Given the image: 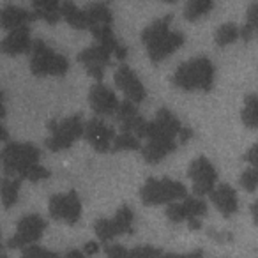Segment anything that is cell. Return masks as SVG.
<instances>
[{
    "mask_svg": "<svg viewBox=\"0 0 258 258\" xmlns=\"http://www.w3.org/2000/svg\"><path fill=\"white\" fill-rule=\"evenodd\" d=\"M89 103L92 106L94 113L97 117H110V115H117L120 101L117 99L115 92L108 89L103 83H96L89 92Z\"/></svg>",
    "mask_w": 258,
    "mask_h": 258,
    "instance_id": "cell-16",
    "label": "cell"
},
{
    "mask_svg": "<svg viewBox=\"0 0 258 258\" xmlns=\"http://www.w3.org/2000/svg\"><path fill=\"white\" fill-rule=\"evenodd\" d=\"M173 16L166 15L163 18L152 22L149 27H145L142 32V43L147 48V53L152 62H161L172 53H175L184 43L186 37L182 32L170 30Z\"/></svg>",
    "mask_w": 258,
    "mask_h": 258,
    "instance_id": "cell-1",
    "label": "cell"
},
{
    "mask_svg": "<svg viewBox=\"0 0 258 258\" xmlns=\"http://www.w3.org/2000/svg\"><path fill=\"white\" fill-rule=\"evenodd\" d=\"M46 230V221L39 214H27L16 225V233L9 239V247H25L32 246L36 240L41 239V235Z\"/></svg>",
    "mask_w": 258,
    "mask_h": 258,
    "instance_id": "cell-11",
    "label": "cell"
},
{
    "mask_svg": "<svg viewBox=\"0 0 258 258\" xmlns=\"http://www.w3.org/2000/svg\"><path fill=\"white\" fill-rule=\"evenodd\" d=\"M62 18L71 27H75V29L90 30V23H89V18H87L85 11L80 9L76 4H73V2H62Z\"/></svg>",
    "mask_w": 258,
    "mask_h": 258,
    "instance_id": "cell-25",
    "label": "cell"
},
{
    "mask_svg": "<svg viewBox=\"0 0 258 258\" xmlns=\"http://www.w3.org/2000/svg\"><path fill=\"white\" fill-rule=\"evenodd\" d=\"M140 149H144V147H142L140 142H138V137H135V135H131V133H120V135H117V138H115L111 151H113V152H118V151H140Z\"/></svg>",
    "mask_w": 258,
    "mask_h": 258,
    "instance_id": "cell-31",
    "label": "cell"
},
{
    "mask_svg": "<svg viewBox=\"0 0 258 258\" xmlns=\"http://www.w3.org/2000/svg\"><path fill=\"white\" fill-rule=\"evenodd\" d=\"M78 62L85 66L87 73L92 78H96L97 83H99V80H103L104 69L111 62V53L104 46H101V44H94V46H89L83 51H80Z\"/></svg>",
    "mask_w": 258,
    "mask_h": 258,
    "instance_id": "cell-15",
    "label": "cell"
},
{
    "mask_svg": "<svg viewBox=\"0 0 258 258\" xmlns=\"http://www.w3.org/2000/svg\"><path fill=\"white\" fill-rule=\"evenodd\" d=\"M239 182L242 186V189L247 191V193H253L254 189H258V168H247L240 175Z\"/></svg>",
    "mask_w": 258,
    "mask_h": 258,
    "instance_id": "cell-32",
    "label": "cell"
},
{
    "mask_svg": "<svg viewBox=\"0 0 258 258\" xmlns=\"http://www.w3.org/2000/svg\"><path fill=\"white\" fill-rule=\"evenodd\" d=\"M50 175H51L50 170L44 168V166H41V165H36L34 168L29 170V173L25 175V179L30 180V182H39V180H43V179H48Z\"/></svg>",
    "mask_w": 258,
    "mask_h": 258,
    "instance_id": "cell-36",
    "label": "cell"
},
{
    "mask_svg": "<svg viewBox=\"0 0 258 258\" xmlns=\"http://www.w3.org/2000/svg\"><path fill=\"white\" fill-rule=\"evenodd\" d=\"M34 20H37L34 11H27V9L18 8V6H13V4L4 6L2 13H0L2 29L8 30V32L18 30V29H22V27H29V23L34 22Z\"/></svg>",
    "mask_w": 258,
    "mask_h": 258,
    "instance_id": "cell-19",
    "label": "cell"
},
{
    "mask_svg": "<svg viewBox=\"0 0 258 258\" xmlns=\"http://www.w3.org/2000/svg\"><path fill=\"white\" fill-rule=\"evenodd\" d=\"M113 82L117 85L118 90H122L125 96V99L131 101V103L138 104L144 103L145 97H147V92H145L144 83L140 82L135 71L129 66H120V68L115 71Z\"/></svg>",
    "mask_w": 258,
    "mask_h": 258,
    "instance_id": "cell-14",
    "label": "cell"
},
{
    "mask_svg": "<svg viewBox=\"0 0 258 258\" xmlns=\"http://www.w3.org/2000/svg\"><path fill=\"white\" fill-rule=\"evenodd\" d=\"M216 69L207 57H197L177 68L172 83L180 90H202L209 92L214 87Z\"/></svg>",
    "mask_w": 258,
    "mask_h": 258,
    "instance_id": "cell-2",
    "label": "cell"
},
{
    "mask_svg": "<svg viewBox=\"0 0 258 258\" xmlns=\"http://www.w3.org/2000/svg\"><path fill=\"white\" fill-rule=\"evenodd\" d=\"M214 9V2L211 0H191L184 8V18L187 22H197Z\"/></svg>",
    "mask_w": 258,
    "mask_h": 258,
    "instance_id": "cell-27",
    "label": "cell"
},
{
    "mask_svg": "<svg viewBox=\"0 0 258 258\" xmlns=\"http://www.w3.org/2000/svg\"><path fill=\"white\" fill-rule=\"evenodd\" d=\"M254 36L258 37V2L249 4L246 23H244V27H240V39H244L247 43Z\"/></svg>",
    "mask_w": 258,
    "mask_h": 258,
    "instance_id": "cell-29",
    "label": "cell"
},
{
    "mask_svg": "<svg viewBox=\"0 0 258 258\" xmlns=\"http://www.w3.org/2000/svg\"><path fill=\"white\" fill-rule=\"evenodd\" d=\"M244 161L249 163L253 168H258V144H254L253 147L244 154Z\"/></svg>",
    "mask_w": 258,
    "mask_h": 258,
    "instance_id": "cell-37",
    "label": "cell"
},
{
    "mask_svg": "<svg viewBox=\"0 0 258 258\" xmlns=\"http://www.w3.org/2000/svg\"><path fill=\"white\" fill-rule=\"evenodd\" d=\"M85 15L89 18V23H90V30L94 27H103V25H110L111 27V22H113V15L110 11V6L104 4V2H96V4H89L85 9Z\"/></svg>",
    "mask_w": 258,
    "mask_h": 258,
    "instance_id": "cell-22",
    "label": "cell"
},
{
    "mask_svg": "<svg viewBox=\"0 0 258 258\" xmlns=\"http://www.w3.org/2000/svg\"><path fill=\"white\" fill-rule=\"evenodd\" d=\"M97 251H99V244L94 242V240H90V242H87L85 246H83V253H85V256H92V254H96Z\"/></svg>",
    "mask_w": 258,
    "mask_h": 258,
    "instance_id": "cell-39",
    "label": "cell"
},
{
    "mask_svg": "<svg viewBox=\"0 0 258 258\" xmlns=\"http://www.w3.org/2000/svg\"><path fill=\"white\" fill-rule=\"evenodd\" d=\"M187 177L193 182V191L197 197L211 195L216 189V180H218V172L214 165L209 161L205 156H198L187 170Z\"/></svg>",
    "mask_w": 258,
    "mask_h": 258,
    "instance_id": "cell-10",
    "label": "cell"
},
{
    "mask_svg": "<svg viewBox=\"0 0 258 258\" xmlns=\"http://www.w3.org/2000/svg\"><path fill=\"white\" fill-rule=\"evenodd\" d=\"M41 151L32 144H6L2 149V170L9 179H25L30 168L39 165Z\"/></svg>",
    "mask_w": 258,
    "mask_h": 258,
    "instance_id": "cell-3",
    "label": "cell"
},
{
    "mask_svg": "<svg viewBox=\"0 0 258 258\" xmlns=\"http://www.w3.org/2000/svg\"><path fill=\"white\" fill-rule=\"evenodd\" d=\"M50 216L57 221H66L68 225H76L82 216V202L76 191L66 195H53L50 198Z\"/></svg>",
    "mask_w": 258,
    "mask_h": 258,
    "instance_id": "cell-12",
    "label": "cell"
},
{
    "mask_svg": "<svg viewBox=\"0 0 258 258\" xmlns=\"http://www.w3.org/2000/svg\"><path fill=\"white\" fill-rule=\"evenodd\" d=\"M177 144H158V142H147L142 149V156L147 163L156 165V163L163 161L168 154L175 152Z\"/></svg>",
    "mask_w": 258,
    "mask_h": 258,
    "instance_id": "cell-24",
    "label": "cell"
},
{
    "mask_svg": "<svg viewBox=\"0 0 258 258\" xmlns=\"http://www.w3.org/2000/svg\"><path fill=\"white\" fill-rule=\"evenodd\" d=\"M83 137L96 152H110L117 135H115V129L111 125H108L99 117H94L85 122V135Z\"/></svg>",
    "mask_w": 258,
    "mask_h": 258,
    "instance_id": "cell-13",
    "label": "cell"
},
{
    "mask_svg": "<svg viewBox=\"0 0 258 258\" xmlns=\"http://www.w3.org/2000/svg\"><path fill=\"white\" fill-rule=\"evenodd\" d=\"M34 46V41L30 37V29L29 27H22L18 30H13L8 36L2 39L0 44V50L6 55H22V53H30Z\"/></svg>",
    "mask_w": 258,
    "mask_h": 258,
    "instance_id": "cell-18",
    "label": "cell"
},
{
    "mask_svg": "<svg viewBox=\"0 0 258 258\" xmlns=\"http://www.w3.org/2000/svg\"><path fill=\"white\" fill-rule=\"evenodd\" d=\"M2 258H8V254H6V253H2Z\"/></svg>",
    "mask_w": 258,
    "mask_h": 258,
    "instance_id": "cell-43",
    "label": "cell"
},
{
    "mask_svg": "<svg viewBox=\"0 0 258 258\" xmlns=\"http://www.w3.org/2000/svg\"><path fill=\"white\" fill-rule=\"evenodd\" d=\"M133 211L129 207H120L117 211V214L113 218H103L97 219L94 223V230H96V235L101 242H106L111 240L118 235H124V233L131 232V226H133Z\"/></svg>",
    "mask_w": 258,
    "mask_h": 258,
    "instance_id": "cell-9",
    "label": "cell"
},
{
    "mask_svg": "<svg viewBox=\"0 0 258 258\" xmlns=\"http://www.w3.org/2000/svg\"><path fill=\"white\" fill-rule=\"evenodd\" d=\"M207 214V204L202 198H189L184 202L168 205L166 209V218L172 223H184L187 221L191 230H198L202 226L200 218Z\"/></svg>",
    "mask_w": 258,
    "mask_h": 258,
    "instance_id": "cell-8",
    "label": "cell"
},
{
    "mask_svg": "<svg viewBox=\"0 0 258 258\" xmlns=\"http://www.w3.org/2000/svg\"><path fill=\"white\" fill-rule=\"evenodd\" d=\"M251 216H253V223L258 226V200L251 205Z\"/></svg>",
    "mask_w": 258,
    "mask_h": 258,
    "instance_id": "cell-42",
    "label": "cell"
},
{
    "mask_svg": "<svg viewBox=\"0 0 258 258\" xmlns=\"http://www.w3.org/2000/svg\"><path fill=\"white\" fill-rule=\"evenodd\" d=\"M191 137H193V131H191L189 127H184V129H182V133H180V137H179L180 144H187Z\"/></svg>",
    "mask_w": 258,
    "mask_h": 258,
    "instance_id": "cell-40",
    "label": "cell"
},
{
    "mask_svg": "<svg viewBox=\"0 0 258 258\" xmlns=\"http://www.w3.org/2000/svg\"><path fill=\"white\" fill-rule=\"evenodd\" d=\"M240 37V27L235 25V23H223L218 30H216V44L219 48H225L228 44H233L237 39Z\"/></svg>",
    "mask_w": 258,
    "mask_h": 258,
    "instance_id": "cell-28",
    "label": "cell"
},
{
    "mask_svg": "<svg viewBox=\"0 0 258 258\" xmlns=\"http://www.w3.org/2000/svg\"><path fill=\"white\" fill-rule=\"evenodd\" d=\"M66 258H87L85 253L80 249H69L68 253H66Z\"/></svg>",
    "mask_w": 258,
    "mask_h": 258,
    "instance_id": "cell-41",
    "label": "cell"
},
{
    "mask_svg": "<svg viewBox=\"0 0 258 258\" xmlns=\"http://www.w3.org/2000/svg\"><path fill=\"white\" fill-rule=\"evenodd\" d=\"M211 202L225 218L233 216L237 212V209H239V200H237L235 189L232 186H228V184L216 186V189L211 193Z\"/></svg>",
    "mask_w": 258,
    "mask_h": 258,
    "instance_id": "cell-20",
    "label": "cell"
},
{
    "mask_svg": "<svg viewBox=\"0 0 258 258\" xmlns=\"http://www.w3.org/2000/svg\"><path fill=\"white\" fill-rule=\"evenodd\" d=\"M242 124L249 129H258V96L247 94L244 99V110L240 113Z\"/></svg>",
    "mask_w": 258,
    "mask_h": 258,
    "instance_id": "cell-26",
    "label": "cell"
},
{
    "mask_svg": "<svg viewBox=\"0 0 258 258\" xmlns=\"http://www.w3.org/2000/svg\"><path fill=\"white\" fill-rule=\"evenodd\" d=\"M48 129L51 135L46 138L44 145L51 152L66 151L85 135V124L82 120V115H73L62 120H51L48 124Z\"/></svg>",
    "mask_w": 258,
    "mask_h": 258,
    "instance_id": "cell-5",
    "label": "cell"
},
{
    "mask_svg": "<svg viewBox=\"0 0 258 258\" xmlns=\"http://www.w3.org/2000/svg\"><path fill=\"white\" fill-rule=\"evenodd\" d=\"M32 11L48 23H57L62 18V4L57 0H36L32 2Z\"/></svg>",
    "mask_w": 258,
    "mask_h": 258,
    "instance_id": "cell-23",
    "label": "cell"
},
{
    "mask_svg": "<svg viewBox=\"0 0 258 258\" xmlns=\"http://www.w3.org/2000/svg\"><path fill=\"white\" fill-rule=\"evenodd\" d=\"M30 71L34 76H64L69 71V62L64 55L55 53L44 41H34L30 51Z\"/></svg>",
    "mask_w": 258,
    "mask_h": 258,
    "instance_id": "cell-4",
    "label": "cell"
},
{
    "mask_svg": "<svg viewBox=\"0 0 258 258\" xmlns=\"http://www.w3.org/2000/svg\"><path fill=\"white\" fill-rule=\"evenodd\" d=\"M131 253L133 258H159L163 251L154 246H137L135 249H131Z\"/></svg>",
    "mask_w": 258,
    "mask_h": 258,
    "instance_id": "cell-34",
    "label": "cell"
},
{
    "mask_svg": "<svg viewBox=\"0 0 258 258\" xmlns=\"http://www.w3.org/2000/svg\"><path fill=\"white\" fill-rule=\"evenodd\" d=\"M159 258H204V251H202V249H197V251H191V253H186V254L163 253Z\"/></svg>",
    "mask_w": 258,
    "mask_h": 258,
    "instance_id": "cell-38",
    "label": "cell"
},
{
    "mask_svg": "<svg viewBox=\"0 0 258 258\" xmlns=\"http://www.w3.org/2000/svg\"><path fill=\"white\" fill-rule=\"evenodd\" d=\"M115 118H117V122L120 124L122 133H131V135L135 133L138 138H144L149 120H145V118L138 113L135 103H131V101H127V99L122 101Z\"/></svg>",
    "mask_w": 258,
    "mask_h": 258,
    "instance_id": "cell-17",
    "label": "cell"
},
{
    "mask_svg": "<svg viewBox=\"0 0 258 258\" xmlns=\"http://www.w3.org/2000/svg\"><path fill=\"white\" fill-rule=\"evenodd\" d=\"M182 124L180 120L166 108L156 113L152 120H149L147 129H145L144 138L149 142H158V144H177L175 138L182 133Z\"/></svg>",
    "mask_w": 258,
    "mask_h": 258,
    "instance_id": "cell-7",
    "label": "cell"
},
{
    "mask_svg": "<svg viewBox=\"0 0 258 258\" xmlns=\"http://www.w3.org/2000/svg\"><path fill=\"white\" fill-rule=\"evenodd\" d=\"M104 253H106V258H133V253L120 244H106Z\"/></svg>",
    "mask_w": 258,
    "mask_h": 258,
    "instance_id": "cell-35",
    "label": "cell"
},
{
    "mask_svg": "<svg viewBox=\"0 0 258 258\" xmlns=\"http://www.w3.org/2000/svg\"><path fill=\"white\" fill-rule=\"evenodd\" d=\"M20 186H22V179H9V177H4L0 187H2V205H4L6 209L13 207V205L18 202Z\"/></svg>",
    "mask_w": 258,
    "mask_h": 258,
    "instance_id": "cell-30",
    "label": "cell"
},
{
    "mask_svg": "<svg viewBox=\"0 0 258 258\" xmlns=\"http://www.w3.org/2000/svg\"><path fill=\"white\" fill-rule=\"evenodd\" d=\"M90 32H92L94 39L97 41V44H101V46L106 48V50L110 51L115 58H118V60H124V58L127 57V48H125L124 44L117 39V36L113 34V30H111L110 25L94 27Z\"/></svg>",
    "mask_w": 258,
    "mask_h": 258,
    "instance_id": "cell-21",
    "label": "cell"
},
{
    "mask_svg": "<svg viewBox=\"0 0 258 258\" xmlns=\"http://www.w3.org/2000/svg\"><path fill=\"white\" fill-rule=\"evenodd\" d=\"M140 198L145 205L177 204V200L187 198V189L182 182L173 179H147L140 189Z\"/></svg>",
    "mask_w": 258,
    "mask_h": 258,
    "instance_id": "cell-6",
    "label": "cell"
},
{
    "mask_svg": "<svg viewBox=\"0 0 258 258\" xmlns=\"http://www.w3.org/2000/svg\"><path fill=\"white\" fill-rule=\"evenodd\" d=\"M22 258H60L57 253L46 249L43 246H37V244H32V246L22 249Z\"/></svg>",
    "mask_w": 258,
    "mask_h": 258,
    "instance_id": "cell-33",
    "label": "cell"
}]
</instances>
